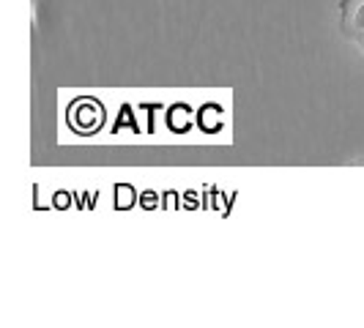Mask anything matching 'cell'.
Listing matches in <instances>:
<instances>
[{"label":"cell","mask_w":364,"mask_h":328,"mask_svg":"<svg viewBox=\"0 0 364 328\" xmlns=\"http://www.w3.org/2000/svg\"><path fill=\"white\" fill-rule=\"evenodd\" d=\"M343 31L364 50V0H343Z\"/></svg>","instance_id":"cell-2"},{"label":"cell","mask_w":364,"mask_h":328,"mask_svg":"<svg viewBox=\"0 0 364 328\" xmlns=\"http://www.w3.org/2000/svg\"><path fill=\"white\" fill-rule=\"evenodd\" d=\"M105 121V109L99 102L93 99H77L72 107H69V126L80 134H91L102 126Z\"/></svg>","instance_id":"cell-1"}]
</instances>
